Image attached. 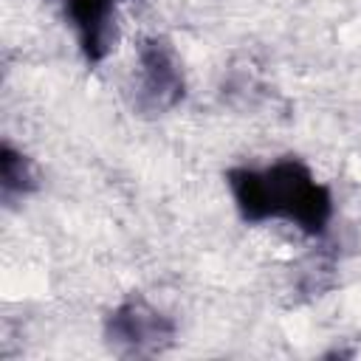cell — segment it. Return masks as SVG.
<instances>
[{
    "label": "cell",
    "instance_id": "1",
    "mask_svg": "<svg viewBox=\"0 0 361 361\" xmlns=\"http://www.w3.org/2000/svg\"><path fill=\"white\" fill-rule=\"evenodd\" d=\"M228 183L240 214L251 223L274 217L293 223L305 234H322L333 214L330 192L293 158L265 169H234Z\"/></svg>",
    "mask_w": 361,
    "mask_h": 361
},
{
    "label": "cell",
    "instance_id": "2",
    "mask_svg": "<svg viewBox=\"0 0 361 361\" xmlns=\"http://www.w3.org/2000/svg\"><path fill=\"white\" fill-rule=\"evenodd\" d=\"M138 99L147 110H166L183 96V76L172 48L164 39H147L138 48Z\"/></svg>",
    "mask_w": 361,
    "mask_h": 361
},
{
    "label": "cell",
    "instance_id": "3",
    "mask_svg": "<svg viewBox=\"0 0 361 361\" xmlns=\"http://www.w3.org/2000/svg\"><path fill=\"white\" fill-rule=\"evenodd\" d=\"M107 336L116 347L127 353H155L172 338V324L166 316H161L155 307H149L141 299L124 302L107 324Z\"/></svg>",
    "mask_w": 361,
    "mask_h": 361
},
{
    "label": "cell",
    "instance_id": "4",
    "mask_svg": "<svg viewBox=\"0 0 361 361\" xmlns=\"http://www.w3.org/2000/svg\"><path fill=\"white\" fill-rule=\"evenodd\" d=\"M121 0H65V14L76 28L79 45L90 62L104 59L113 45V20Z\"/></svg>",
    "mask_w": 361,
    "mask_h": 361
},
{
    "label": "cell",
    "instance_id": "5",
    "mask_svg": "<svg viewBox=\"0 0 361 361\" xmlns=\"http://www.w3.org/2000/svg\"><path fill=\"white\" fill-rule=\"evenodd\" d=\"M0 178H3V197L8 200L11 195H25L34 186V169L25 155L14 152L8 144L3 147L0 158Z\"/></svg>",
    "mask_w": 361,
    "mask_h": 361
}]
</instances>
